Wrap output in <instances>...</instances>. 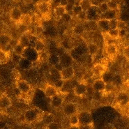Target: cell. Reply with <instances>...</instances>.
Masks as SVG:
<instances>
[{"label": "cell", "instance_id": "cell-1", "mask_svg": "<svg viewBox=\"0 0 129 129\" xmlns=\"http://www.w3.org/2000/svg\"><path fill=\"white\" fill-rule=\"evenodd\" d=\"M39 116H40V112L37 109H34V108L29 109L24 112V121L29 123H33L39 119Z\"/></svg>", "mask_w": 129, "mask_h": 129}, {"label": "cell", "instance_id": "cell-2", "mask_svg": "<svg viewBox=\"0 0 129 129\" xmlns=\"http://www.w3.org/2000/svg\"><path fill=\"white\" fill-rule=\"evenodd\" d=\"M80 126L93 124V117L89 112L82 111L78 113Z\"/></svg>", "mask_w": 129, "mask_h": 129}, {"label": "cell", "instance_id": "cell-3", "mask_svg": "<svg viewBox=\"0 0 129 129\" xmlns=\"http://www.w3.org/2000/svg\"><path fill=\"white\" fill-rule=\"evenodd\" d=\"M63 114L67 117H71L73 114H78V108L75 103L69 102L64 104L62 108Z\"/></svg>", "mask_w": 129, "mask_h": 129}, {"label": "cell", "instance_id": "cell-4", "mask_svg": "<svg viewBox=\"0 0 129 129\" xmlns=\"http://www.w3.org/2000/svg\"><path fill=\"white\" fill-rule=\"evenodd\" d=\"M115 101L117 105L121 107H126L129 104V96L124 91H121L115 97Z\"/></svg>", "mask_w": 129, "mask_h": 129}, {"label": "cell", "instance_id": "cell-5", "mask_svg": "<svg viewBox=\"0 0 129 129\" xmlns=\"http://www.w3.org/2000/svg\"><path fill=\"white\" fill-rule=\"evenodd\" d=\"M16 87L21 91L22 94H24V95L28 94V93H29L31 91V89L29 83L26 81V80H18L17 82Z\"/></svg>", "mask_w": 129, "mask_h": 129}, {"label": "cell", "instance_id": "cell-6", "mask_svg": "<svg viewBox=\"0 0 129 129\" xmlns=\"http://www.w3.org/2000/svg\"><path fill=\"white\" fill-rule=\"evenodd\" d=\"M61 78L63 80H70L73 78L75 75V70L72 66H68L66 68H63V70L61 71Z\"/></svg>", "mask_w": 129, "mask_h": 129}, {"label": "cell", "instance_id": "cell-7", "mask_svg": "<svg viewBox=\"0 0 129 129\" xmlns=\"http://www.w3.org/2000/svg\"><path fill=\"white\" fill-rule=\"evenodd\" d=\"M9 15H10V18L11 20L15 22H20L22 17L23 15V13L20 8L14 7L10 11Z\"/></svg>", "mask_w": 129, "mask_h": 129}, {"label": "cell", "instance_id": "cell-8", "mask_svg": "<svg viewBox=\"0 0 129 129\" xmlns=\"http://www.w3.org/2000/svg\"><path fill=\"white\" fill-rule=\"evenodd\" d=\"M87 92V84L84 82H80L76 84L73 89V93L75 96H82L85 95Z\"/></svg>", "mask_w": 129, "mask_h": 129}, {"label": "cell", "instance_id": "cell-9", "mask_svg": "<svg viewBox=\"0 0 129 129\" xmlns=\"http://www.w3.org/2000/svg\"><path fill=\"white\" fill-rule=\"evenodd\" d=\"M37 9L41 14L43 15H46L49 14L50 4L47 1H41L37 4Z\"/></svg>", "mask_w": 129, "mask_h": 129}, {"label": "cell", "instance_id": "cell-10", "mask_svg": "<svg viewBox=\"0 0 129 129\" xmlns=\"http://www.w3.org/2000/svg\"><path fill=\"white\" fill-rule=\"evenodd\" d=\"M73 61V57L71 54L68 53H63L59 57V62L61 63L63 68L71 66Z\"/></svg>", "mask_w": 129, "mask_h": 129}, {"label": "cell", "instance_id": "cell-11", "mask_svg": "<svg viewBox=\"0 0 129 129\" xmlns=\"http://www.w3.org/2000/svg\"><path fill=\"white\" fill-rule=\"evenodd\" d=\"M59 89L52 84H47L44 89V93L46 97L51 99L59 94Z\"/></svg>", "mask_w": 129, "mask_h": 129}, {"label": "cell", "instance_id": "cell-12", "mask_svg": "<svg viewBox=\"0 0 129 129\" xmlns=\"http://www.w3.org/2000/svg\"><path fill=\"white\" fill-rule=\"evenodd\" d=\"M94 91H104L106 89V84L101 78L95 80L91 84Z\"/></svg>", "mask_w": 129, "mask_h": 129}, {"label": "cell", "instance_id": "cell-13", "mask_svg": "<svg viewBox=\"0 0 129 129\" xmlns=\"http://www.w3.org/2000/svg\"><path fill=\"white\" fill-rule=\"evenodd\" d=\"M11 101L6 95L0 96V110H6L11 106Z\"/></svg>", "mask_w": 129, "mask_h": 129}, {"label": "cell", "instance_id": "cell-14", "mask_svg": "<svg viewBox=\"0 0 129 129\" xmlns=\"http://www.w3.org/2000/svg\"><path fill=\"white\" fill-rule=\"evenodd\" d=\"M114 74L115 73L112 71H105V72L103 73L102 75L101 76V78L105 82L106 84H112V81H113V79H114Z\"/></svg>", "mask_w": 129, "mask_h": 129}, {"label": "cell", "instance_id": "cell-15", "mask_svg": "<svg viewBox=\"0 0 129 129\" xmlns=\"http://www.w3.org/2000/svg\"><path fill=\"white\" fill-rule=\"evenodd\" d=\"M97 24L99 29L103 31V32H107L110 29V25H109V20L107 19L104 18H101L99 20H97Z\"/></svg>", "mask_w": 129, "mask_h": 129}, {"label": "cell", "instance_id": "cell-16", "mask_svg": "<svg viewBox=\"0 0 129 129\" xmlns=\"http://www.w3.org/2000/svg\"><path fill=\"white\" fill-rule=\"evenodd\" d=\"M63 99L62 96H61L59 94H58L57 96H54L51 98L50 101V104L54 108H60L61 106L63 105Z\"/></svg>", "mask_w": 129, "mask_h": 129}, {"label": "cell", "instance_id": "cell-17", "mask_svg": "<svg viewBox=\"0 0 129 129\" xmlns=\"http://www.w3.org/2000/svg\"><path fill=\"white\" fill-rule=\"evenodd\" d=\"M117 10H110L109 9L108 11H106L104 13H103L101 15V18H104V19H107L108 20L114 19V18H117Z\"/></svg>", "mask_w": 129, "mask_h": 129}, {"label": "cell", "instance_id": "cell-18", "mask_svg": "<svg viewBox=\"0 0 129 129\" xmlns=\"http://www.w3.org/2000/svg\"><path fill=\"white\" fill-rule=\"evenodd\" d=\"M66 13V7L61 5H57L54 9V14L57 18H61Z\"/></svg>", "mask_w": 129, "mask_h": 129}, {"label": "cell", "instance_id": "cell-19", "mask_svg": "<svg viewBox=\"0 0 129 129\" xmlns=\"http://www.w3.org/2000/svg\"><path fill=\"white\" fill-rule=\"evenodd\" d=\"M86 31L84 24L81 23H77L73 27V32L77 36H80Z\"/></svg>", "mask_w": 129, "mask_h": 129}, {"label": "cell", "instance_id": "cell-20", "mask_svg": "<svg viewBox=\"0 0 129 129\" xmlns=\"http://www.w3.org/2000/svg\"><path fill=\"white\" fill-rule=\"evenodd\" d=\"M105 50H106V53L108 54V56L114 57L117 54L118 49H117V45L114 43H110V44H108L106 46Z\"/></svg>", "mask_w": 129, "mask_h": 129}, {"label": "cell", "instance_id": "cell-21", "mask_svg": "<svg viewBox=\"0 0 129 129\" xmlns=\"http://www.w3.org/2000/svg\"><path fill=\"white\" fill-rule=\"evenodd\" d=\"M92 71H93L94 75L101 76L103 73L105 71V65L103 64V63H97L94 66Z\"/></svg>", "mask_w": 129, "mask_h": 129}, {"label": "cell", "instance_id": "cell-22", "mask_svg": "<svg viewBox=\"0 0 129 129\" xmlns=\"http://www.w3.org/2000/svg\"><path fill=\"white\" fill-rule=\"evenodd\" d=\"M79 5L82 9L83 11L87 12L91 9V7L93 5L92 1L91 0H80L79 2Z\"/></svg>", "mask_w": 129, "mask_h": 129}, {"label": "cell", "instance_id": "cell-23", "mask_svg": "<svg viewBox=\"0 0 129 129\" xmlns=\"http://www.w3.org/2000/svg\"><path fill=\"white\" fill-rule=\"evenodd\" d=\"M87 51H88V53L91 56L96 55L99 52V47L96 43H90L87 45Z\"/></svg>", "mask_w": 129, "mask_h": 129}, {"label": "cell", "instance_id": "cell-24", "mask_svg": "<svg viewBox=\"0 0 129 129\" xmlns=\"http://www.w3.org/2000/svg\"><path fill=\"white\" fill-rule=\"evenodd\" d=\"M11 39V37L8 34H1L0 35V46L2 48L5 47L6 45L9 44Z\"/></svg>", "mask_w": 129, "mask_h": 129}, {"label": "cell", "instance_id": "cell-25", "mask_svg": "<svg viewBox=\"0 0 129 129\" xmlns=\"http://www.w3.org/2000/svg\"><path fill=\"white\" fill-rule=\"evenodd\" d=\"M45 45L44 44V43L41 41V40H37L35 45H34V48L35 49V50L38 53L43 52L44 51V50H45Z\"/></svg>", "mask_w": 129, "mask_h": 129}, {"label": "cell", "instance_id": "cell-26", "mask_svg": "<svg viewBox=\"0 0 129 129\" xmlns=\"http://www.w3.org/2000/svg\"><path fill=\"white\" fill-rule=\"evenodd\" d=\"M25 48H25L24 46H23L19 42V43H18V45L13 48V52L14 53H15V54L22 56V54H23V52H24V50H25Z\"/></svg>", "mask_w": 129, "mask_h": 129}, {"label": "cell", "instance_id": "cell-27", "mask_svg": "<svg viewBox=\"0 0 129 129\" xmlns=\"http://www.w3.org/2000/svg\"><path fill=\"white\" fill-rule=\"evenodd\" d=\"M9 54L6 52L2 49H0V64L2 63H5L7 62V61L9 58Z\"/></svg>", "mask_w": 129, "mask_h": 129}, {"label": "cell", "instance_id": "cell-28", "mask_svg": "<svg viewBox=\"0 0 129 129\" xmlns=\"http://www.w3.org/2000/svg\"><path fill=\"white\" fill-rule=\"evenodd\" d=\"M31 22H32V18H31L30 15H23L20 22L21 24H23V25H25V26L27 27L31 23Z\"/></svg>", "mask_w": 129, "mask_h": 129}, {"label": "cell", "instance_id": "cell-29", "mask_svg": "<svg viewBox=\"0 0 129 129\" xmlns=\"http://www.w3.org/2000/svg\"><path fill=\"white\" fill-rule=\"evenodd\" d=\"M31 61H30L29 59H28L27 58H24V57H22V59H20L18 64L22 69H27L28 68H29V66L31 65Z\"/></svg>", "mask_w": 129, "mask_h": 129}, {"label": "cell", "instance_id": "cell-30", "mask_svg": "<svg viewBox=\"0 0 129 129\" xmlns=\"http://www.w3.org/2000/svg\"><path fill=\"white\" fill-rule=\"evenodd\" d=\"M19 42L21 43L22 45L24 46L25 48L30 47V42H29V39L27 35L23 34L22 36L19 39Z\"/></svg>", "mask_w": 129, "mask_h": 129}, {"label": "cell", "instance_id": "cell-31", "mask_svg": "<svg viewBox=\"0 0 129 129\" xmlns=\"http://www.w3.org/2000/svg\"><path fill=\"white\" fill-rule=\"evenodd\" d=\"M69 124L70 126H80L78 114H75L69 117Z\"/></svg>", "mask_w": 129, "mask_h": 129}, {"label": "cell", "instance_id": "cell-32", "mask_svg": "<svg viewBox=\"0 0 129 129\" xmlns=\"http://www.w3.org/2000/svg\"><path fill=\"white\" fill-rule=\"evenodd\" d=\"M108 36L112 39H117L119 38V29H110L108 31Z\"/></svg>", "mask_w": 129, "mask_h": 129}, {"label": "cell", "instance_id": "cell-33", "mask_svg": "<svg viewBox=\"0 0 129 129\" xmlns=\"http://www.w3.org/2000/svg\"><path fill=\"white\" fill-rule=\"evenodd\" d=\"M50 75L52 76V78H53V80H56L58 79H62L61 78V72L57 71V69H55L54 67H52V69L50 70Z\"/></svg>", "mask_w": 129, "mask_h": 129}, {"label": "cell", "instance_id": "cell-34", "mask_svg": "<svg viewBox=\"0 0 129 129\" xmlns=\"http://www.w3.org/2000/svg\"><path fill=\"white\" fill-rule=\"evenodd\" d=\"M108 8L110 10H118L119 5L116 0H108Z\"/></svg>", "mask_w": 129, "mask_h": 129}, {"label": "cell", "instance_id": "cell-35", "mask_svg": "<svg viewBox=\"0 0 129 129\" xmlns=\"http://www.w3.org/2000/svg\"><path fill=\"white\" fill-rule=\"evenodd\" d=\"M98 6H99V10H100L101 13V14L104 13H105L106 11H108V10H109L108 2H102L99 3Z\"/></svg>", "mask_w": 129, "mask_h": 129}, {"label": "cell", "instance_id": "cell-36", "mask_svg": "<svg viewBox=\"0 0 129 129\" xmlns=\"http://www.w3.org/2000/svg\"><path fill=\"white\" fill-rule=\"evenodd\" d=\"M49 62L51 63L52 66L56 65L57 63H59V57L57 54H52L49 57Z\"/></svg>", "mask_w": 129, "mask_h": 129}, {"label": "cell", "instance_id": "cell-37", "mask_svg": "<svg viewBox=\"0 0 129 129\" xmlns=\"http://www.w3.org/2000/svg\"><path fill=\"white\" fill-rule=\"evenodd\" d=\"M103 91H93L92 98L96 101H100L103 98Z\"/></svg>", "mask_w": 129, "mask_h": 129}, {"label": "cell", "instance_id": "cell-38", "mask_svg": "<svg viewBox=\"0 0 129 129\" xmlns=\"http://www.w3.org/2000/svg\"><path fill=\"white\" fill-rule=\"evenodd\" d=\"M118 22H119V19L118 18H114L109 20V25H110V29H114L118 28Z\"/></svg>", "mask_w": 129, "mask_h": 129}, {"label": "cell", "instance_id": "cell-39", "mask_svg": "<svg viewBox=\"0 0 129 129\" xmlns=\"http://www.w3.org/2000/svg\"><path fill=\"white\" fill-rule=\"evenodd\" d=\"M122 82V78L120 75L119 74H114V79H113V81H112V84H114V86H117V85H119Z\"/></svg>", "mask_w": 129, "mask_h": 129}, {"label": "cell", "instance_id": "cell-40", "mask_svg": "<svg viewBox=\"0 0 129 129\" xmlns=\"http://www.w3.org/2000/svg\"><path fill=\"white\" fill-rule=\"evenodd\" d=\"M82 11V8L80 7V6L79 5V4H75V5L73 6V8L72 10V14L73 15H75V17H76L79 13H80Z\"/></svg>", "mask_w": 129, "mask_h": 129}, {"label": "cell", "instance_id": "cell-41", "mask_svg": "<svg viewBox=\"0 0 129 129\" xmlns=\"http://www.w3.org/2000/svg\"><path fill=\"white\" fill-rule=\"evenodd\" d=\"M65 80H63V79H58L54 81V86L58 89H61L64 84Z\"/></svg>", "mask_w": 129, "mask_h": 129}, {"label": "cell", "instance_id": "cell-42", "mask_svg": "<svg viewBox=\"0 0 129 129\" xmlns=\"http://www.w3.org/2000/svg\"><path fill=\"white\" fill-rule=\"evenodd\" d=\"M76 18L78 19V20H80V21L81 22H85L87 20V12H85V11H82L80 13H79L77 16H76Z\"/></svg>", "mask_w": 129, "mask_h": 129}, {"label": "cell", "instance_id": "cell-43", "mask_svg": "<svg viewBox=\"0 0 129 129\" xmlns=\"http://www.w3.org/2000/svg\"><path fill=\"white\" fill-rule=\"evenodd\" d=\"M47 129H61L60 125L54 121H52L49 123L47 126Z\"/></svg>", "mask_w": 129, "mask_h": 129}, {"label": "cell", "instance_id": "cell-44", "mask_svg": "<svg viewBox=\"0 0 129 129\" xmlns=\"http://www.w3.org/2000/svg\"><path fill=\"white\" fill-rule=\"evenodd\" d=\"M119 20L127 22L129 21V13L127 12H123L119 15Z\"/></svg>", "mask_w": 129, "mask_h": 129}, {"label": "cell", "instance_id": "cell-45", "mask_svg": "<svg viewBox=\"0 0 129 129\" xmlns=\"http://www.w3.org/2000/svg\"><path fill=\"white\" fill-rule=\"evenodd\" d=\"M22 59V57L20 55H18V54H15L13 52V54L12 55V60L13 61H14L15 63H19L20 61Z\"/></svg>", "mask_w": 129, "mask_h": 129}, {"label": "cell", "instance_id": "cell-46", "mask_svg": "<svg viewBox=\"0 0 129 129\" xmlns=\"http://www.w3.org/2000/svg\"><path fill=\"white\" fill-rule=\"evenodd\" d=\"M127 35H128V33H127L126 29H119V38H125Z\"/></svg>", "mask_w": 129, "mask_h": 129}, {"label": "cell", "instance_id": "cell-47", "mask_svg": "<svg viewBox=\"0 0 129 129\" xmlns=\"http://www.w3.org/2000/svg\"><path fill=\"white\" fill-rule=\"evenodd\" d=\"M123 55L127 59H129V46H127L123 49Z\"/></svg>", "mask_w": 129, "mask_h": 129}, {"label": "cell", "instance_id": "cell-48", "mask_svg": "<svg viewBox=\"0 0 129 129\" xmlns=\"http://www.w3.org/2000/svg\"><path fill=\"white\" fill-rule=\"evenodd\" d=\"M53 67H54V68L55 69H57V71H60V72H61V71H62V70H63V66L61 65V63L60 62H59V63H57L56 65H54V66H53Z\"/></svg>", "mask_w": 129, "mask_h": 129}, {"label": "cell", "instance_id": "cell-49", "mask_svg": "<svg viewBox=\"0 0 129 129\" xmlns=\"http://www.w3.org/2000/svg\"><path fill=\"white\" fill-rule=\"evenodd\" d=\"M80 129H93V124H89V125L80 126Z\"/></svg>", "mask_w": 129, "mask_h": 129}, {"label": "cell", "instance_id": "cell-50", "mask_svg": "<svg viewBox=\"0 0 129 129\" xmlns=\"http://www.w3.org/2000/svg\"><path fill=\"white\" fill-rule=\"evenodd\" d=\"M69 4V0H59V5L66 6Z\"/></svg>", "mask_w": 129, "mask_h": 129}, {"label": "cell", "instance_id": "cell-51", "mask_svg": "<svg viewBox=\"0 0 129 129\" xmlns=\"http://www.w3.org/2000/svg\"><path fill=\"white\" fill-rule=\"evenodd\" d=\"M125 68H126L127 71H129V59H127V61H126V64H125Z\"/></svg>", "mask_w": 129, "mask_h": 129}, {"label": "cell", "instance_id": "cell-52", "mask_svg": "<svg viewBox=\"0 0 129 129\" xmlns=\"http://www.w3.org/2000/svg\"><path fill=\"white\" fill-rule=\"evenodd\" d=\"M69 129H80V126H71Z\"/></svg>", "mask_w": 129, "mask_h": 129}, {"label": "cell", "instance_id": "cell-53", "mask_svg": "<svg viewBox=\"0 0 129 129\" xmlns=\"http://www.w3.org/2000/svg\"><path fill=\"white\" fill-rule=\"evenodd\" d=\"M126 83H127V84L128 85L129 87V77L128 78V79H127V80H126Z\"/></svg>", "mask_w": 129, "mask_h": 129}, {"label": "cell", "instance_id": "cell-54", "mask_svg": "<svg viewBox=\"0 0 129 129\" xmlns=\"http://www.w3.org/2000/svg\"><path fill=\"white\" fill-rule=\"evenodd\" d=\"M127 29V33H128V35H129V27H127V29Z\"/></svg>", "mask_w": 129, "mask_h": 129}, {"label": "cell", "instance_id": "cell-55", "mask_svg": "<svg viewBox=\"0 0 129 129\" xmlns=\"http://www.w3.org/2000/svg\"><path fill=\"white\" fill-rule=\"evenodd\" d=\"M22 129H28V128H22Z\"/></svg>", "mask_w": 129, "mask_h": 129}]
</instances>
